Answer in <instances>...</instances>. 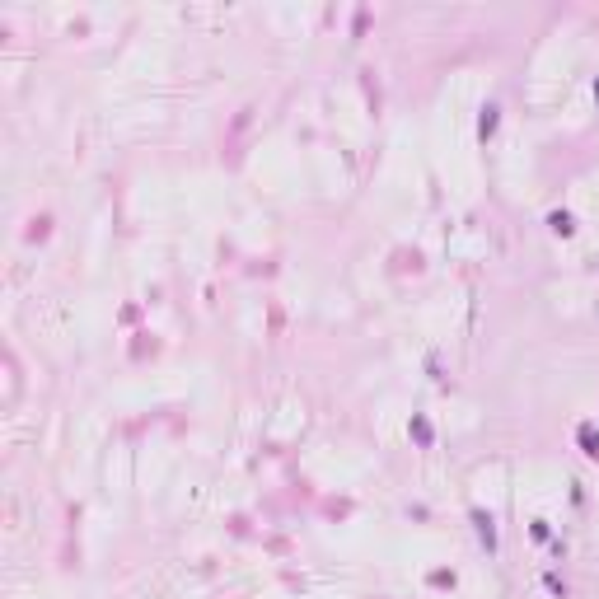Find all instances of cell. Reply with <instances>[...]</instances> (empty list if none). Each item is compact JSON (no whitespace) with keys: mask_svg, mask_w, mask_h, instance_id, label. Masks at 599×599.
<instances>
[{"mask_svg":"<svg viewBox=\"0 0 599 599\" xmlns=\"http://www.w3.org/2000/svg\"><path fill=\"white\" fill-rule=\"evenodd\" d=\"M548 230L562 234V239H571L576 234V220H571V211H548Z\"/></svg>","mask_w":599,"mask_h":599,"instance_id":"obj_4","label":"cell"},{"mask_svg":"<svg viewBox=\"0 0 599 599\" xmlns=\"http://www.w3.org/2000/svg\"><path fill=\"white\" fill-rule=\"evenodd\" d=\"M576 441H581V450H585L590 459H599V431H595V421H581Z\"/></svg>","mask_w":599,"mask_h":599,"instance_id":"obj_5","label":"cell"},{"mask_svg":"<svg viewBox=\"0 0 599 599\" xmlns=\"http://www.w3.org/2000/svg\"><path fill=\"white\" fill-rule=\"evenodd\" d=\"M426 374H431V379H445V374H441V356H426Z\"/></svg>","mask_w":599,"mask_h":599,"instance_id":"obj_8","label":"cell"},{"mask_svg":"<svg viewBox=\"0 0 599 599\" xmlns=\"http://www.w3.org/2000/svg\"><path fill=\"white\" fill-rule=\"evenodd\" d=\"M468 520H473V529H477V543H482L487 553H497V520H492L487 510H473Z\"/></svg>","mask_w":599,"mask_h":599,"instance_id":"obj_1","label":"cell"},{"mask_svg":"<svg viewBox=\"0 0 599 599\" xmlns=\"http://www.w3.org/2000/svg\"><path fill=\"white\" fill-rule=\"evenodd\" d=\"M529 534H534L539 543H548V539H553V524H548V520H534V524H529Z\"/></svg>","mask_w":599,"mask_h":599,"instance_id":"obj_7","label":"cell"},{"mask_svg":"<svg viewBox=\"0 0 599 599\" xmlns=\"http://www.w3.org/2000/svg\"><path fill=\"white\" fill-rule=\"evenodd\" d=\"M590 90H595V103H599V75H595V85H590Z\"/></svg>","mask_w":599,"mask_h":599,"instance_id":"obj_9","label":"cell"},{"mask_svg":"<svg viewBox=\"0 0 599 599\" xmlns=\"http://www.w3.org/2000/svg\"><path fill=\"white\" fill-rule=\"evenodd\" d=\"M407 436H412L421 450H431V445H436V431H431V421L421 417V412H412V421H407Z\"/></svg>","mask_w":599,"mask_h":599,"instance_id":"obj_3","label":"cell"},{"mask_svg":"<svg viewBox=\"0 0 599 599\" xmlns=\"http://www.w3.org/2000/svg\"><path fill=\"white\" fill-rule=\"evenodd\" d=\"M501 126V103H482V113H477V141H492Z\"/></svg>","mask_w":599,"mask_h":599,"instance_id":"obj_2","label":"cell"},{"mask_svg":"<svg viewBox=\"0 0 599 599\" xmlns=\"http://www.w3.org/2000/svg\"><path fill=\"white\" fill-rule=\"evenodd\" d=\"M543 585L553 590V595H557V599H566V581H562V576H557V571H548V576H543Z\"/></svg>","mask_w":599,"mask_h":599,"instance_id":"obj_6","label":"cell"}]
</instances>
